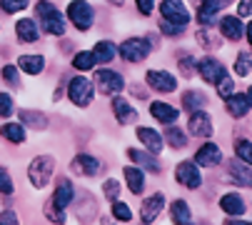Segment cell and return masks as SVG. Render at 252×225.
Here are the masks:
<instances>
[{"label":"cell","instance_id":"1","mask_svg":"<svg viewBox=\"0 0 252 225\" xmlns=\"http://www.w3.org/2000/svg\"><path fill=\"white\" fill-rule=\"evenodd\" d=\"M35 13H38V20H40V28L48 33V35H65V18L63 13L50 3V0H40L38 5H35Z\"/></svg>","mask_w":252,"mask_h":225},{"label":"cell","instance_id":"2","mask_svg":"<svg viewBox=\"0 0 252 225\" xmlns=\"http://www.w3.org/2000/svg\"><path fill=\"white\" fill-rule=\"evenodd\" d=\"M53 173H55V158L53 155H38L28 165V183L35 190H43V188H48Z\"/></svg>","mask_w":252,"mask_h":225},{"label":"cell","instance_id":"3","mask_svg":"<svg viewBox=\"0 0 252 225\" xmlns=\"http://www.w3.org/2000/svg\"><path fill=\"white\" fill-rule=\"evenodd\" d=\"M93 95H95V85H93V80L85 78V75H75V78L67 83V98L78 108H88L93 103Z\"/></svg>","mask_w":252,"mask_h":225},{"label":"cell","instance_id":"4","mask_svg":"<svg viewBox=\"0 0 252 225\" xmlns=\"http://www.w3.org/2000/svg\"><path fill=\"white\" fill-rule=\"evenodd\" d=\"M153 50V43H148L145 38H127L123 40V45L118 48V55L125 63H142Z\"/></svg>","mask_w":252,"mask_h":225},{"label":"cell","instance_id":"5","mask_svg":"<svg viewBox=\"0 0 252 225\" xmlns=\"http://www.w3.org/2000/svg\"><path fill=\"white\" fill-rule=\"evenodd\" d=\"M67 18L78 30H90L95 23V10L88 0H70L67 5Z\"/></svg>","mask_w":252,"mask_h":225},{"label":"cell","instance_id":"6","mask_svg":"<svg viewBox=\"0 0 252 225\" xmlns=\"http://www.w3.org/2000/svg\"><path fill=\"white\" fill-rule=\"evenodd\" d=\"M175 180L183 188H188V190H197L202 185V170L195 160H183L175 168Z\"/></svg>","mask_w":252,"mask_h":225},{"label":"cell","instance_id":"7","mask_svg":"<svg viewBox=\"0 0 252 225\" xmlns=\"http://www.w3.org/2000/svg\"><path fill=\"white\" fill-rule=\"evenodd\" d=\"M160 13H162V20H170L175 25H185V28L192 20L190 10L185 8L183 0H162V3H160Z\"/></svg>","mask_w":252,"mask_h":225},{"label":"cell","instance_id":"8","mask_svg":"<svg viewBox=\"0 0 252 225\" xmlns=\"http://www.w3.org/2000/svg\"><path fill=\"white\" fill-rule=\"evenodd\" d=\"M95 85L105 95H118L125 88V78H123L118 70H97L95 73Z\"/></svg>","mask_w":252,"mask_h":225},{"label":"cell","instance_id":"9","mask_svg":"<svg viewBox=\"0 0 252 225\" xmlns=\"http://www.w3.org/2000/svg\"><path fill=\"white\" fill-rule=\"evenodd\" d=\"M197 73H200V78L210 85H218L225 75H227V68L220 63V60H215V58H200L197 60Z\"/></svg>","mask_w":252,"mask_h":225},{"label":"cell","instance_id":"10","mask_svg":"<svg viewBox=\"0 0 252 225\" xmlns=\"http://www.w3.org/2000/svg\"><path fill=\"white\" fill-rule=\"evenodd\" d=\"M188 130H190L192 138H212V133H215L212 115H207L205 110H195V112H190Z\"/></svg>","mask_w":252,"mask_h":225},{"label":"cell","instance_id":"11","mask_svg":"<svg viewBox=\"0 0 252 225\" xmlns=\"http://www.w3.org/2000/svg\"><path fill=\"white\" fill-rule=\"evenodd\" d=\"M70 170H73L75 175H80V178H95V175H100L102 163L95 155L80 153V155H75L73 160H70Z\"/></svg>","mask_w":252,"mask_h":225},{"label":"cell","instance_id":"12","mask_svg":"<svg viewBox=\"0 0 252 225\" xmlns=\"http://www.w3.org/2000/svg\"><path fill=\"white\" fill-rule=\"evenodd\" d=\"M195 163H197L200 168H218V165L222 163V150H220V145L212 143V140H207L205 145H200V150L195 153Z\"/></svg>","mask_w":252,"mask_h":225},{"label":"cell","instance_id":"13","mask_svg":"<svg viewBox=\"0 0 252 225\" xmlns=\"http://www.w3.org/2000/svg\"><path fill=\"white\" fill-rule=\"evenodd\" d=\"M165 208V193H153L142 200V208H140V220L145 225H153L158 220V215L162 213Z\"/></svg>","mask_w":252,"mask_h":225},{"label":"cell","instance_id":"14","mask_svg":"<svg viewBox=\"0 0 252 225\" xmlns=\"http://www.w3.org/2000/svg\"><path fill=\"white\" fill-rule=\"evenodd\" d=\"M145 80L158 93H172V90H177V78H175L172 73H167V70H148Z\"/></svg>","mask_w":252,"mask_h":225},{"label":"cell","instance_id":"15","mask_svg":"<svg viewBox=\"0 0 252 225\" xmlns=\"http://www.w3.org/2000/svg\"><path fill=\"white\" fill-rule=\"evenodd\" d=\"M150 115L162 125H175L180 120V108H175L165 100H153L150 103Z\"/></svg>","mask_w":252,"mask_h":225},{"label":"cell","instance_id":"16","mask_svg":"<svg viewBox=\"0 0 252 225\" xmlns=\"http://www.w3.org/2000/svg\"><path fill=\"white\" fill-rule=\"evenodd\" d=\"M135 135H137V140H140L142 150H148V153H153V155H160V150L165 148V140H162V135H160L158 130H153V128L140 125V128L135 130Z\"/></svg>","mask_w":252,"mask_h":225},{"label":"cell","instance_id":"17","mask_svg":"<svg viewBox=\"0 0 252 225\" xmlns=\"http://www.w3.org/2000/svg\"><path fill=\"white\" fill-rule=\"evenodd\" d=\"M50 200L55 205H60L63 210H67L70 205H73V200H75V185H73V180H70V178H60Z\"/></svg>","mask_w":252,"mask_h":225},{"label":"cell","instance_id":"18","mask_svg":"<svg viewBox=\"0 0 252 225\" xmlns=\"http://www.w3.org/2000/svg\"><path fill=\"white\" fill-rule=\"evenodd\" d=\"M110 105H113V112H115V120H118L120 125H132V123H137V110H135L125 98L113 95Z\"/></svg>","mask_w":252,"mask_h":225},{"label":"cell","instance_id":"19","mask_svg":"<svg viewBox=\"0 0 252 225\" xmlns=\"http://www.w3.org/2000/svg\"><path fill=\"white\" fill-rule=\"evenodd\" d=\"M127 158L132 160V165H137V168H142V170H148V173H160V160L153 155V153H148V150H140V148H130L127 150Z\"/></svg>","mask_w":252,"mask_h":225},{"label":"cell","instance_id":"20","mask_svg":"<svg viewBox=\"0 0 252 225\" xmlns=\"http://www.w3.org/2000/svg\"><path fill=\"white\" fill-rule=\"evenodd\" d=\"M123 175H125V185H127V190L132 193V195H142L145 193V170L142 168H137V165H125V170H123Z\"/></svg>","mask_w":252,"mask_h":225},{"label":"cell","instance_id":"21","mask_svg":"<svg viewBox=\"0 0 252 225\" xmlns=\"http://www.w3.org/2000/svg\"><path fill=\"white\" fill-rule=\"evenodd\" d=\"M15 35H18V43H35L40 38V28L38 20L32 18H20L15 23Z\"/></svg>","mask_w":252,"mask_h":225},{"label":"cell","instance_id":"22","mask_svg":"<svg viewBox=\"0 0 252 225\" xmlns=\"http://www.w3.org/2000/svg\"><path fill=\"white\" fill-rule=\"evenodd\" d=\"M220 208H222L225 215H230V218H240V215H245L247 203H245V198H242L240 193H225V195L220 198Z\"/></svg>","mask_w":252,"mask_h":225},{"label":"cell","instance_id":"23","mask_svg":"<svg viewBox=\"0 0 252 225\" xmlns=\"http://www.w3.org/2000/svg\"><path fill=\"white\" fill-rule=\"evenodd\" d=\"M218 25H220V30H222V35L227 38V40H242L245 25H242V20L237 15H222L218 20Z\"/></svg>","mask_w":252,"mask_h":225},{"label":"cell","instance_id":"24","mask_svg":"<svg viewBox=\"0 0 252 225\" xmlns=\"http://www.w3.org/2000/svg\"><path fill=\"white\" fill-rule=\"evenodd\" d=\"M170 220H172V225H192V210H190L188 200L175 198L170 203Z\"/></svg>","mask_w":252,"mask_h":225},{"label":"cell","instance_id":"25","mask_svg":"<svg viewBox=\"0 0 252 225\" xmlns=\"http://www.w3.org/2000/svg\"><path fill=\"white\" fill-rule=\"evenodd\" d=\"M227 173H230V178H232L235 185H240V188H252V168L245 165L242 160H232V163L227 165Z\"/></svg>","mask_w":252,"mask_h":225},{"label":"cell","instance_id":"26","mask_svg":"<svg viewBox=\"0 0 252 225\" xmlns=\"http://www.w3.org/2000/svg\"><path fill=\"white\" fill-rule=\"evenodd\" d=\"M225 110L230 112L232 118H245L247 112H250V100H247V95H242V93H232L227 100H225Z\"/></svg>","mask_w":252,"mask_h":225},{"label":"cell","instance_id":"27","mask_svg":"<svg viewBox=\"0 0 252 225\" xmlns=\"http://www.w3.org/2000/svg\"><path fill=\"white\" fill-rule=\"evenodd\" d=\"M18 68L28 75H40L45 68V58L43 55H20L18 58Z\"/></svg>","mask_w":252,"mask_h":225},{"label":"cell","instance_id":"28","mask_svg":"<svg viewBox=\"0 0 252 225\" xmlns=\"http://www.w3.org/2000/svg\"><path fill=\"white\" fill-rule=\"evenodd\" d=\"M0 135H3L8 143H13V145H23V143L28 140L23 123H5L3 128H0Z\"/></svg>","mask_w":252,"mask_h":225},{"label":"cell","instance_id":"29","mask_svg":"<svg viewBox=\"0 0 252 225\" xmlns=\"http://www.w3.org/2000/svg\"><path fill=\"white\" fill-rule=\"evenodd\" d=\"M93 55H95L97 63H113L115 55H118V45L113 40H100V43H95Z\"/></svg>","mask_w":252,"mask_h":225},{"label":"cell","instance_id":"30","mask_svg":"<svg viewBox=\"0 0 252 225\" xmlns=\"http://www.w3.org/2000/svg\"><path fill=\"white\" fill-rule=\"evenodd\" d=\"M162 140H167V145L175 148V150H183V148L188 145V135H185V130H180V128H177V123H175V125H167Z\"/></svg>","mask_w":252,"mask_h":225},{"label":"cell","instance_id":"31","mask_svg":"<svg viewBox=\"0 0 252 225\" xmlns=\"http://www.w3.org/2000/svg\"><path fill=\"white\" fill-rule=\"evenodd\" d=\"M20 120H23V125H28L32 130H45L48 128L45 115H43V112H38V110H20Z\"/></svg>","mask_w":252,"mask_h":225},{"label":"cell","instance_id":"32","mask_svg":"<svg viewBox=\"0 0 252 225\" xmlns=\"http://www.w3.org/2000/svg\"><path fill=\"white\" fill-rule=\"evenodd\" d=\"M205 103H207V98H205L200 90H185V93H183V108H185L188 112L202 110Z\"/></svg>","mask_w":252,"mask_h":225},{"label":"cell","instance_id":"33","mask_svg":"<svg viewBox=\"0 0 252 225\" xmlns=\"http://www.w3.org/2000/svg\"><path fill=\"white\" fill-rule=\"evenodd\" d=\"M110 213H113V220H118V223H132V208L120 198L110 203Z\"/></svg>","mask_w":252,"mask_h":225},{"label":"cell","instance_id":"34","mask_svg":"<svg viewBox=\"0 0 252 225\" xmlns=\"http://www.w3.org/2000/svg\"><path fill=\"white\" fill-rule=\"evenodd\" d=\"M43 213H45V218H48L50 223H55V225H63V223L67 220V210H63L60 205H55L50 198L45 200V205H43Z\"/></svg>","mask_w":252,"mask_h":225},{"label":"cell","instance_id":"35","mask_svg":"<svg viewBox=\"0 0 252 225\" xmlns=\"http://www.w3.org/2000/svg\"><path fill=\"white\" fill-rule=\"evenodd\" d=\"M235 155H237V160H242L245 165L252 168V140L240 138V140L235 143Z\"/></svg>","mask_w":252,"mask_h":225},{"label":"cell","instance_id":"36","mask_svg":"<svg viewBox=\"0 0 252 225\" xmlns=\"http://www.w3.org/2000/svg\"><path fill=\"white\" fill-rule=\"evenodd\" d=\"M73 65L78 68V70H83V73H88V70H93L95 65H97V60H95V55H93V50H80L75 58H73Z\"/></svg>","mask_w":252,"mask_h":225},{"label":"cell","instance_id":"37","mask_svg":"<svg viewBox=\"0 0 252 225\" xmlns=\"http://www.w3.org/2000/svg\"><path fill=\"white\" fill-rule=\"evenodd\" d=\"M250 73H252V55L247 50H242V53H237V60H235V75L245 78Z\"/></svg>","mask_w":252,"mask_h":225},{"label":"cell","instance_id":"38","mask_svg":"<svg viewBox=\"0 0 252 225\" xmlns=\"http://www.w3.org/2000/svg\"><path fill=\"white\" fill-rule=\"evenodd\" d=\"M102 193H105V200H118L120 198V183L115 180V178H107L105 183H102Z\"/></svg>","mask_w":252,"mask_h":225},{"label":"cell","instance_id":"39","mask_svg":"<svg viewBox=\"0 0 252 225\" xmlns=\"http://www.w3.org/2000/svg\"><path fill=\"white\" fill-rule=\"evenodd\" d=\"M15 193V183L10 178V173L0 165V195H13Z\"/></svg>","mask_w":252,"mask_h":225},{"label":"cell","instance_id":"40","mask_svg":"<svg viewBox=\"0 0 252 225\" xmlns=\"http://www.w3.org/2000/svg\"><path fill=\"white\" fill-rule=\"evenodd\" d=\"M30 5V0H0V8H3L8 15H15L20 10H25Z\"/></svg>","mask_w":252,"mask_h":225},{"label":"cell","instance_id":"41","mask_svg":"<svg viewBox=\"0 0 252 225\" xmlns=\"http://www.w3.org/2000/svg\"><path fill=\"white\" fill-rule=\"evenodd\" d=\"M15 110V103H13V95L8 93H0V118H10Z\"/></svg>","mask_w":252,"mask_h":225},{"label":"cell","instance_id":"42","mask_svg":"<svg viewBox=\"0 0 252 225\" xmlns=\"http://www.w3.org/2000/svg\"><path fill=\"white\" fill-rule=\"evenodd\" d=\"M215 88H218V95H220V98H225V100H227V98L235 93V80L230 78V75H225V78H222L218 85H215Z\"/></svg>","mask_w":252,"mask_h":225},{"label":"cell","instance_id":"43","mask_svg":"<svg viewBox=\"0 0 252 225\" xmlns=\"http://www.w3.org/2000/svg\"><path fill=\"white\" fill-rule=\"evenodd\" d=\"M3 80L15 88V85L20 83V70H18L15 65H5V68H3Z\"/></svg>","mask_w":252,"mask_h":225},{"label":"cell","instance_id":"44","mask_svg":"<svg viewBox=\"0 0 252 225\" xmlns=\"http://www.w3.org/2000/svg\"><path fill=\"white\" fill-rule=\"evenodd\" d=\"M160 30H162L165 35H183V33H185V25H175V23H170V20H160Z\"/></svg>","mask_w":252,"mask_h":225},{"label":"cell","instance_id":"45","mask_svg":"<svg viewBox=\"0 0 252 225\" xmlns=\"http://www.w3.org/2000/svg\"><path fill=\"white\" fill-rule=\"evenodd\" d=\"M180 70H183L185 75H192L197 70V60L190 58V55H183V60H180Z\"/></svg>","mask_w":252,"mask_h":225},{"label":"cell","instance_id":"46","mask_svg":"<svg viewBox=\"0 0 252 225\" xmlns=\"http://www.w3.org/2000/svg\"><path fill=\"white\" fill-rule=\"evenodd\" d=\"M0 225H20V218L15 210H0Z\"/></svg>","mask_w":252,"mask_h":225},{"label":"cell","instance_id":"47","mask_svg":"<svg viewBox=\"0 0 252 225\" xmlns=\"http://www.w3.org/2000/svg\"><path fill=\"white\" fill-rule=\"evenodd\" d=\"M135 5H137L140 15H153V10H155V0H135Z\"/></svg>","mask_w":252,"mask_h":225},{"label":"cell","instance_id":"48","mask_svg":"<svg viewBox=\"0 0 252 225\" xmlns=\"http://www.w3.org/2000/svg\"><path fill=\"white\" fill-rule=\"evenodd\" d=\"M250 15H252V0H240L237 18H250Z\"/></svg>","mask_w":252,"mask_h":225},{"label":"cell","instance_id":"49","mask_svg":"<svg viewBox=\"0 0 252 225\" xmlns=\"http://www.w3.org/2000/svg\"><path fill=\"white\" fill-rule=\"evenodd\" d=\"M245 35H247V40H250V45H252V20H250V25L245 28Z\"/></svg>","mask_w":252,"mask_h":225},{"label":"cell","instance_id":"50","mask_svg":"<svg viewBox=\"0 0 252 225\" xmlns=\"http://www.w3.org/2000/svg\"><path fill=\"white\" fill-rule=\"evenodd\" d=\"M225 225H245V223H242V220H237V218H227V220H225Z\"/></svg>","mask_w":252,"mask_h":225},{"label":"cell","instance_id":"51","mask_svg":"<svg viewBox=\"0 0 252 225\" xmlns=\"http://www.w3.org/2000/svg\"><path fill=\"white\" fill-rule=\"evenodd\" d=\"M245 95H247V100H250V110H252V85L247 88V93H245Z\"/></svg>","mask_w":252,"mask_h":225},{"label":"cell","instance_id":"52","mask_svg":"<svg viewBox=\"0 0 252 225\" xmlns=\"http://www.w3.org/2000/svg\"><path fill=\"white\" fill-rule=\"evenodd\" d=\"M107 3H115V5H120V3H123V0H107Z\"/></svg>","mask_w":252,"mask_h":225},{"label":"cell","instance_id":"53","mask_svg":"<svg viewBox=\"0 0 252 225\" xmlns=\"http://www.w3.org/2000/svg\"><path fill=\"white\" fill-rule=\"evenodd\" d=\"M245 225H252V223H245Z\"/></svg>","mask_w":252,"mask_h":225}]
</instances>
